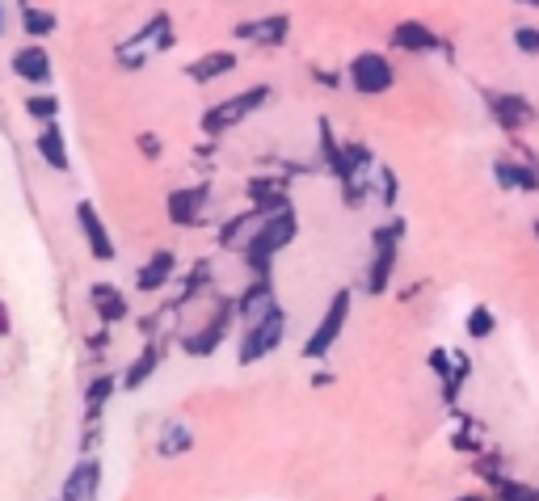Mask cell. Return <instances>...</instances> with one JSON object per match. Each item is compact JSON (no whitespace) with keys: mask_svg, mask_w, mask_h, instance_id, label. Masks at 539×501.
Masks as SVG:
<instances>
[{"mask_svg":"<svg viewBox=\"0 0 539 501\" xmlns=\"http://www.w3.org/2000/svg\"><path fill=\"white\" fill-rule=\"evenodd\" d=\"M295 236H299V215H295V207H278V211L266 215L262 232H257V240L241 253V262L249 266L253 278H274V257L283 253Z\"/></svg>","mask_w":539,"mask_h":501,"instance_id":"cell-1","label":"cell"},{"mask_svg":"<svg viewBox=\"0 0 539 501\" xmlns=\"http://www.w3.org/2000/svg\"><path fill=\"white\" fill-rule=\"evenodd\" d=\"M274 102V85H249V89H241V93H232V97H224V102H215L203 118H198V127H203V135L207 139H219V135H228V131H236L241 123H249V118L257 114V110H266Z\"/></svg>","mask_w":539,"mask_h":501,"instance_id":"cell-2","label":"cell"},{"mask_svg":"<svg viewBox=\"0 0 539 501\" xmlns=\"http://www.w3.org/2000/svg\"><path fill=\"white\" fill-rule=\"evenodd\" d=\"M409 236V224L401 215H388L379 228H371V266H367V295H388L392 274H396V257Z\"/></svg>","mask_w":539,"mask_h":501,"instance_id":"cell-3","label":"cell"},{"mask_svg":"<svg viewBox=\"0 0 539 501\" xmlns=\"http://www.w3.org/2000/svg\"><path fill=\"white\" fill-rule=\"evenodd\" d=\"M283 337H287V312H283V308H274L270 316H262V320H253V325H245L241 342H236V363H241V367L262 363V358H270L278 346H283Z\"/></svg>","mask_w":539,"mask_h":501,"instance_id":"cell-4","label":"cell"},{"mask_svg":"<svg viewBox=\"0 0 539 501\" xmlns=\"http://www.w3.org/2000/svg\"><path fill=\"white\" fill-rule=\"evenodd\" d=\"M350 291H337L329 299V308L321 316V325L312 329V337L304 342V350H299V358H308V363H325V358L333 354V346L342 342V333H346V320H350Z\"/></svg>","mask_w":539,"mask_h":501,"instance_id":"cell-5","label":"cell"},{"mask_svg":"<svg viewBox=\"0 0 539 501\" xmlns=\"http://www.w3.org/2000/svg\"><path fill=\"white\" fill-rule=\"evenodd\" d=\"M346 80L354 93L363 97H384L396 85V68L384 51H358L350 64H346Z\"/></svg>","mask_w":539,"mask_h":501,"instance_id":"cell-6","label":"cell"},{"mask_svg":"<svg viewBox=\"0 0 539 501\" xmlns=\"http://www.w3.org/2000/svg\"><path fill=\"white\" fill-rule=\"evenodd\" d=\"M485 106L493 114V123L502 127L506 135H523L527 127L539 123V110L527 102L523 93H514V89H485Z\"/></svg>","mask_w":539,"mask_h":501,"instance_id":"cell-7","label":"cell"},{"mask_svg":"<svg viewBox=\"0 0 539 501\" xmlns=\"http://www.w3.org/2000/svg\"><path fill=\"white\" fill-rule=\"evenodd\" d=\"M392 47L401 55H434L438 51L443 59H455V47L430 22H422V17H405V22H396L392 26Z\"/></svg>","mask_w":539,"mask_h":501,"instance_id":"cell-8","label":"cell"},{"mask_svg":"<svg viewBox=\"0 0 539 501\" xmlns=\"http://www.w3.org/2000/svg\"><path fill=\"white\" fill-rule=\"evenodd\" d=\"M232 320H241V312H236V299H224V304L215 308V316L207 320L198 333H190V337H182V350L190 354V358H211L219 346H224V337H228V329H232Z\"/></svg>","mask_w":539,"mask_h":501,"instance_id":"cell-9","label":"cell"},{"mask_svg":"<svg viewBox=\"0 0 539 501\" xmlns=\"http://www.w3.org/2000/svg\"><path fill=\"white\" fill-rule=\"evenodd\" d=\"M211 207V186H177L169 190L165 198V211H169V224L173 228H198L203 224V215Z\"/></svg>","mask_w":539,"mask_h":501,"instance_id":"cell-10","label":"cell"},{"mask_svg":"<svg viewBox=\"0 0 539 501\" xmlns=\"http://www.w3.org/2000/svg\"><path fill=\"white\" fill-rule=\"evenodd\" d=\"M9 68H13V76L22 80V85H30V89H47L51 80H55V68H51V51L43 47V43H30L26 47H17L13 55H9Z\"/></svg>","mask_w":539,"mask_h":501,"instance_id":"cell-11","label":"cell"},{"mask_svg":"<svg viewBox=\"0 0 539 501\" xmlns=\"http://www.w3.org/2000/svg\"><path fill=\"white\" fill-rule=\"evenodd\" d=\"M236 43H253V47H283L291 38V17L287 13H266V17H249V22L232 26Z\"/></svg>","mask_w":539,"mask_h":501,"instance_id":"cell-12","label":"cell"},{"mask_svg":"<svg viewBox=\"0 0 539 501\" xmlns=\"http://www.w3.org/2000/svg\"><path fill=\"white\" fill-rule=\"evenodd\" d=\"M76 228H81L93 262H114V257H118V245H114V236L106 228V219H102V211H97V203H89V198H85V203H76Z\"/></svg>","mask_w":539,"mask_h":501,"instance_id":"cell-13","label":"cell"},{"mask_svg":"<svg viewBox=\"0 0 539 501\" xmlns=\"http://www.w3.org/2000/svg\"><path fill=\"white\" fill-rule=\"evenodd\" d=\"M245 198H249V207H262V211L291 207V177L287 173H253L245 182Z\"/></svg>","mask_w":539,"mask_h":501,"instance_id":"cell-14","label":"cell"},{"mask_svg":"<svg viewBox=\"0 0 539 501\" xmlns=\"http://www.w3.org/2000/svg\"><path fill=\"white\" fill-rule=\"evenodd\" d=\"M266 215H270V211L249 207V211H241V215L224 219V228H219V249H228V253H245V249L253 245V240H257V232H262Z\"/></svg>","mask_w":539,"mask_h":501,"instance_id":"cell-15","label":"cell"},{"mask_svg":"<svg viewBox=\"0 0 539 501\" xmlns=\"http://www.w3.org/2000/svg\"><path fill=\"white\" fill-rule=\"evenodd\" d=\"M493 177H497V186L510 190V194H539V169H535V160L497 156L493 160Z\"/></svg>","mask_w":539,"mask_h":501,"instance_id":"cell-16","label":"cell"},{"mask_svg":"<svg viewBox=\"0 0 539 501\" xmlns=\"http://www.w3.org/2000/svg\"><path fill=\"white\" fill-rule=\"evenodd\" d=\"M177 270H182V266H177V253H173V249H156L148 262L135 270V291H139V295L165 291L173 278H177Z\"/></svg>","mask_w":539,"mask_h":501,"instance_id":"cell-17","label":"cell"},{"mask_svg":"<svg viewBox=\"0 0 539 501\" xmlns=\"http://www.w3.org/2000/svg\"><path fill=\"white\" fill-rule=\"evenodd\" d=\"M430 371L443 379V400H447V405H455V400H459V388H464V379L472 375V358H468V354L430 350Z\"/></svg>","mask_w":539,"mask_h":501,"instance_id":"cell-18","label":"cell"},{"mask_svg":"<svg viewBox=\"0 0 539 501\" xmlns=\"http://www.w3.org/2000/svg\"><path fill=\"white\" fill-rule=\"evenodd\" d=\"M97 493H102V459L85 455L81 464L64 476V489H59V497H64V501H97Z\"/></svg>","mask_w":539,"mask_h":501,"instance_id":"cell-19","label":"cell"},{"mask_svg":"<svg viewBox=\"0 0 539 501\" xmlns=\"http://www.w3.org/2000/svg\"><path fill=\"white\" fill-rule=\"evenodd\" d=\"M236 68H241V55L228 51V47H219V51H207V55L190 59V64H186V80H194V85H215V80L232 76Z\"/></svg>","mask_w":539,"mask_h":501,"instance_id":"cell-20","label":"cell"},{"mask_svg":"<svg viewBox=\"0 0 539 501\" xmlns=\"http://www.w3.org/2000/svg\"><path fill=\"white\" fill-rule=\"evenodd\" d=\"M278 308L274 299V278H253V283L236 295V312H241V325H253V320H262Z\"/></svg>","mask_w":539,"mask_h":501,"instance_id":"cell-21","label":"cell"},{"mask_svg":"<svg viewBox=\"0 0 539 501\" xmlns=\"http://www.w3.org/2000/svg\"><path fill=\"white\" fill-rule=\"evenodd\" d=\"M34 152H38V160H43L47 169H55V173H68V169H72L68 135H64V127H59V123L38 127V135H34Z\"/></svg>","mask_w":539,"mask_h":501,"instance_id":"cell-22","label":"cell"},{"mask_svg":"<svg viewBox=\"0 0 539 501\" xmlns=\"http://www.w3.org/2000/svg\"><path fill=\"white\" fill-rule=\"evenodd\" d=\"M89 304H93L97 316H102V325H123V320L131 316L127 295L118 291L114 283H93V287H89Z\"/></svg>","mask_w":539,"mask_h":501,"instance_id":"cell-23","label":"cell"},{"mask_svg":"<svg viewBox=\"0 0 539 501\" xmlns=\"http://www.w3.org/2000/svg\"><path fill=\"white\" fill-rule=\"evenodd\" d=\"M211 283H215V266H211V257H198V262L190 266V274H186V283H182V295L173 299V308L182 312L186 304H194L203 291H211Z\"/></svg>","mask_w":539,"mask_h":501,"instance_id":"cell-24","label":"cell"},{"mask_svg":"<svg viewBox=\"0 0 539 501\" xmlns=\"http://www.w3.org/2000/svg\"><path fill=\"white\" fill-rule=\"evenodd\" d=\"M161 354H165V346H161V342H148V346H144V354H139L135 363L123 371V392H135V388H144L148 379H152V371L161 367Z\"/></svg>","mask_w":539,"mask_h":501,"instance_id":"cell-25","label":"cell"},{"mask_svg":"<svg viewBox=\"0 0 539 501\" xmlns=\"http://www.w3.org/2000/svg\"><path fill=\"white\" fill-rule=\"evenodd\" d=\"M118 388H123V379H114V375H97V379H89V388H85V422H97V417L106 413V405L114 400Z\"/></svg>","mask_w":539,"mask_h":501,"instance_id":"cell-26","label":"cell"},{"mask_svg":"<svg viewBox=\"0 0 539 501\" xmlns=\"http://www.w3.org/2000/svg\"><path fill=\"white\" fill-rule=\"evenodd\" d=\"M194 447V434L186 422H165L161 426V438H156V455L161 459H177V455H186Z\"/></svg>","mask_w":539,"mask_h":501,"instance_id":"cell-27","label":"cell"},{"mask_svg":"<svg viewBox=\"0 0 539 501\" xmlns=\"http://www.w3.org/2000/svg\"><path fill=\"white\" fill-rule=\"evenodd\" d=\"M59 30V17L43 5H22V34L34 38V43H43V38H51Z\"/></svg>","mask_w":539,"mask_h":501,"instance_id":"cell-28","label":"cell"},{"mask_svg":"<svg viewBox=\"0 0 539 501\" xmlns=\"http://www.w3.org/2000/svg\"><path fill=\"white\" fill-rule=\"evenodd\" d=\"M59 110H64V102H59L55 93H47V89H34V93L26 97V114L34 118L38 127H47V123H59Z\"/></svg>","mask_w":539,"mask_h":501,"instance_id":"cell-29","label":"cell"},{"mask_svg":"<svg viewBox=\"0 0 539 501\" xmlns=\"http://www.w3.org/2000/svg\"><path fill=\"white\" fill-rule=\"evenodd\" d=\"M464 329H468V337H472V342H485V337H493L497 320H493V312H489L485 304H476V308L464 316Z\"/></svg>","mask_w":539,"mask_h":501,"instance_id":"cell-30","label":"cell"},{"mask_svg":"<svg viewBox=\"0 0 539 501\" xmlns=\"http://www.w3.org/2000/svg\"><path fill=\"white\" fill-rule=\"evenodd\" d=\"M375 198H379L384 207H396V198H401V177H396L388 165L375 169Z\"/></svg>","mask_w":539,"mask_h":501,"instance_id":"cell-31","label":"cell"},{"mask_svg":"<svg viewBox=\"0 0 539 501\" xmlns=\"http://www.w3.org/2000/svg\"><path fill=\"white\" fill-rule=\"evenodd\" d=\"M510 43H514V51H518V55L539 59V26H535V22L514 26V30H510Z\"/></svg>","mask_w":539,"mask_h":501,"instance_id":"cell-32","label":"cell"},{"mask_svg":"<svg viewBox=\"0 0 539 501\" xmlns=\"http://www.w3.org/2000/svg\"><path fill=\"white\" fill-rule=\"evenodd\" d=\"M312 80H316L321 89H329V93H337L342 85H350L346 72H337V68H312Z\"/></svg>","mask_w":539,"mask_h":501,"instance_id":"cell-33","label":"cell"},{"mask_svg":"<svg viewBox=\"0 0 539 501\" xmlns=\"http://www.w3.org/2000/svg\"><path fill=\"white\" fill-rule=\"evenodd\" d=\"M135 148H139V152H144V160H161V152H165V148H161V139H156L152 131H144V135H135Z\"/></svg>","mask_w":539,"mask_h":501,"instance_id":"cell-34","label":"cell"},{"mask_svg":"<svg viewBox=\"0 0 539 501\" xmlns=\"http://www.w3.org/2000/svg\"><path fill=\"white\" fill-rule=\"evenodd\" d=\"M510 5H523V9H535L539 13V0H510Z\"/></svg>","mask_w":539,"mask_h":501,"instance_id":"cell-35","label":"cell"},{"mask_svg":"<svg viewBox=\"0 0 539 501\" xmlns=\"http://www.w3.org/2000/svg\"><path fill=\"white\" fill-rule=\"evenodd\" d=\"M455 501H485V497H476V493H464V497H455Z\"/></svg>","mask_w":539,"mask_h":501,"instance_id":"cell-36","label":"cell"},{"mask_svg":"<svg viewBox=\"0 0 539 501\" xmlns=\"http://www.w3.org/2000/svg\"><path fill=\"white\" fill-rule=\"evenodd\" d=\"M531 232H535V240H539V219H535V228H531Z\"/></svg>","mask_w":539,"mask_h":501,"instance_id":"cell-37","label":"cell"},{"mask_svg":"<svg viewBox=\"0 0 539 501\" xmlns=\"http://www.w3.org/2000/svg\"><path fill=\"white\" fill-rule=\"evenodd\" d=\"M59 501H64V497H59Z\"/></svg>","mask_w":539,"mask_h":501,"instance_id":"cell-38","label":"cell"}]
</instances>
